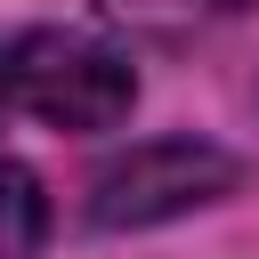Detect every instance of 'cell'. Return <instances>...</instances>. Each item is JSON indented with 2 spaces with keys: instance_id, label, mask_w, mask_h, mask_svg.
Returning a JSON list of instances; mask_svg holds the SVG:
<instances>
[{
  "instance_id": "3957f363",
  "label": "cell",
  "mask_w": 259,
  "mask_h": 259,
  "mask_svg": "<svg viewBox=\"0 0 259 259\" xmlns=\"http://www.w3.org/2000/svg\"><path fill=\"white\" fill-rule=\"evenodd\" d=\"M49 243V194L24 162H0V259H32Z\"/></svg>"
},
{
  "instance_id": "7a4b0ae2",
  "label": "cell",
  "mask_w": 259,
  "mask_h": 259,
  "mask_svg": "<svg viewBox=\"0 0 259 259\" xmlns=\"http://www.w3.org/2000/svg\"><path fill=\"white\" fill-rule=\"evenodd\" d=\"M243 162L227 146H202V138H154V146H130L121 162H105L89 178V227L121 235V227H154V219H178L194 202H219L235 194Z\"/></svg>"
},
{
  "instance_id": "6da1fadb",
  "label": "cell",
  "mask_w": 259,
  "mask_h": 259,
  "mask_svg": "<svg viewBox=\"0 0 259 259\" xmlns=\"http://www.w3.org/2000/svg\"><path fill=\"white\" fill-rule=\"evenodd\" d=\"M0 105L8 113H32L49 130H113L138 105V73L97 32L32 24V32H8L0 40Z\"/></svg>"
},
{
  "instance_id": "5b68a950",
  "label": "cell",
  "mask_w": 259,
  "mask_h": 259,
  "mask_svg": "<svg viewBox=\"0 0 259 259\" xmlns=\"http://www.w3.org/2000/svg\"><path fill=\"white\" fill-rule=\"evenodd\" d=\"M0 113H8V105H0Z\"/></svg>"
},
{
  "instance_id": "277c9868",
  "label": "cell",
  "mask_w": 259,
  "mask_h": 259,
  "mask_svg": "<svg viewBox=\"0 0 259 259\" xmlns=\"http://www.w3.org/2000/svg\"><path fill=\"white\" fill-rule=\"evenodd\" d=\"M113 24H130V32H194V24H219V16H235V8H251V0H97Z\"/></svg>"
}]
</instances>
